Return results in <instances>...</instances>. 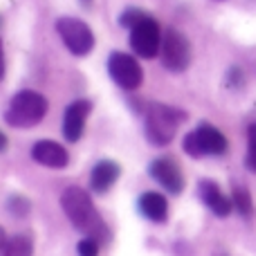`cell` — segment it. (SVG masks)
Wrapping results in <instances>:
<instances>
[{
    "mask_svg": "<svg viewBox=\"0 0 256 256\" xmlns=\"http://www.w3.org/2000/svg\"><path fill=\"white\" fill-rule=\"evenodd\" d=\"M106 68H108L110 79L122 90H126V92H132V90H137L144 84V70H142L140 61L126 52H112L108 56Z\"/></svg>",
    "mask_w": 256,
    "mask_h": 256,
    "instance_id": "obj_7",
    "label": "cell"
},
{
    "mask_svg": "<svg viewBox=\"0 0 256 256\" xmlns=\"http://www.w3.org/2000/svg\"><path fill=\"white\" fill-rule=\"evenodd\" d=\"M148 16L146 12H142V9H137V7H128L122 12V16H120V25L122 27H126V30H132L135 25H140L144 18Z\"/></svg>",
    "mask_w": 256,
    "mask_h": 256,
    "instance_id": "obj_19",
    "label": "cell"
},
{
    "mask_svg": "<svg viewBox=\"0 0 256 256\" xmlns=\"http://www.w3.org/2000/svg\"><path fill=\"white\" fill-rule=\"evenodd\" d=\"M191 58H194V52H191V43L180 30L176 27H168L164 32L162 38V50H160V61H162V68L173 74H180L186 68L191 66Z\"/></svg>",
    "mask_w": 256,
    "mask_h": 256,
    "instance_id": "obj_6",
    "label": "cell"
},
{
    "mask_svg": "<svg viewBox=\"0 0 256 256\" xmlns=\"http://www.w3.org/2000/svg\"><path fill=\"white\" fill-rule=\"evenodd\" d=\"M140 214L150 222H166L168 220V200L158 191H146L140 196Z\"/></svg>",
    "mask_w": 256,
    "mask_h": 256,
    "instance_id": "obj_14",
    "label": "cell"
},
{
    "mask_svg": "<svg viewBox=\"0 0 256 256\" xmlns=\"http://www.w3.org/2000/svg\"><path fill=\"white\" fill-rule=\"evenodd\" d=\"M32 160L48 168H66L70 164V153L52 140H38L30 150Z\"/></svg>",
    "mask_w": 256,
    "mask_h": 256,
    "instance_id": "obj_11",
    "label": "cell"
},
{
    "mask_svg": "<svg viewBox=\"0 0 256 256\" xmlns=\"http://www.w3.org/2000/svg\"><path fill=\"white\" fill-rule=\"evenodd\" d=\"M7 212L12 214L14 218H27L32 212V202L25 198V196H12V198L7 200Z\"/></svg>",
    "mask_w": 256,
    "mask_h": 256,
    "instance_id": "obj_17",
    "label": "cell"
},
{
    "mask_svg": "<svg viewBox=\"0 0 256 256\" xmlns=\"http://www.w3.org/2000/svg\"><path fill=\"white\" fill-rule=\"evenodd\" d=\"M186 112L168 104H148L144 108V135L153 146H168L178 128L186 122Z\"/></svg>",
    "mask_w": 256,
    "mask_h": 256,
    "instance_id": "obj_2",
    "label": "cell"
},
{
    "mask_svg": "<svg viewBox=\"0 0 256 256\" xmlns=\"http://www.w3.org/2000/svg\"><path fill=\"white\" fill-rule=\"evenodd\" d=\"M218 2H225V0H218Z\"/></svg>",
    "mask_w": 256,
    "mask_h": 256,
    "instance_id": "obj_22",
    "label": "cell"
},
{
    "mask_svg": "<svg viewBox=\"0 0 256 256\" xmlns=\"http://www.w3.org/2000/svg\"><path fill=\"white\" fill-rule=\"evenodd\" d=\"M148 173L162 189H166L168 194H173V196H180L186 186L184 173H182L180 164H178L171 155H164V158L153 160L148 166Z\"/></svg>",
    "mask_w": 256,
    "mask_h": 256,
    "instance_id": "obj_9",
    "label": "cell"
},
{
    "mask_svg": "<svg viewBox=\"0 0 256 256\" xmlns=\"http://www.w3.org/2000/svg\"><path fill=\"white\" fill-rule=\"evenodd\" d=\"M50 110L48 99L36 90H20L9 99V106L4 110V124L12 128H34L45 120Z\"/></svg>",
    "mask_w": 256,
    "mask_h": 256,
    "instance_id": "obj_3",
    "label": "cell"
},
{
    "mask_svg": "<svg viewBox=\"0 0 256 256\" xmlns=\"http://www.w3.org/2000/svg\"><path fill=\"white\" fill-rule=\"evenodd\" d=\"M162 27L153 16H146L140 25L130 30V48L140 58H155L162 50Z\"/></svg>",
    "mask_w": 256,
    "mask_h": 256,
    "instance_id": "obj_8",
    "label": "cell"
},
{
    "mask_svg": "<svg viewBox=\"0 0 256 256\" xmlns=\"http://www.w3.org/2000/svg\"><path fill=\"white\" fill-rule=\"evenodd\" d=\"M232 202H234V209L240 214L243 218H250L254 212V202H252V196L245 186H234L232 191Z\"/></svg>",
    "mask_w": 256,
    "mask_h": 256,
    "instance_id": "obj_16",
    "label": "cell"
},
{
    "mask_svg": "<svg viewBox=\"0 0 256 256\" xmlns=\"http://www.w3.org/2000/svg\"><path fill=\"white\" fill-rule=\"evenodd\" d=\"M99 248H102L99 240L88 238V236H86V238L76 245V252H79V256H99Z\"/></svg>",
    "mask_w": 256,
    "mask_h": 256,
    "instance_id": "obj_20",
    "label": "cell"
},
{
    "mask_svg": "<svg viewBox=\"0 0 256 256\" xmlns=\"http://www.w3.org/2000/svg\"><path fill=\"white\" fill-rule=\"evenodd\" d=\"M182 148L186 155L191 158H218V155H225L230 144H227V137L212 124H200L198 128H194L191 132H186L184 140H182Z\"/></svg>",
    "mask_w": 256,
    "mask_h": 256,
    "instance_id": "obj_4",
    "label": "cell"
},
{
    "mask_svg": "<svg viewBox=\"0 0 256 256\" xmlns=\"http://www.w3.org/2000/svg\"><path fill=\"white\" fill-rule=\"evenodd\" d=\"M34 254V240L27 234H16L4 240L2 256H32Z\"/></svg>",
    "mask_w": 256,
    "mask_h": 256,
    "instance_id": "obj_15",
    "label": "cell"
},
{
    "mask_svg": "<svg viewBox=\"0 0 256 256\" xmlns=\"http://www.w3.org/2000/svg\"><path fill=\"white\" fill-rule=\"evenodd\" d=\"M198 194L202 198V202L209 207V212L218 218H227L234 212V202H232L230 196L222 194V189L216 184L214 180H202L198 184Z\"/></svg>",
    "mask_w": 256,
    "mask_h": 256,
    "instance_id": "obj_12",
    "label": "cell"
},
{
    "mask_svg": "<svg viewBox=\"0 0 256 256\" xmlns=\"http://www.w3.org/2000/svg\"><path fill=\"white\" fill-rule=\"evenodd\" d=\"M61 207L66 212L68 220L88 238H94L99 243H108L110 240V230L104 222L102 214L97 212L92 198L86 189L81 186H68L61 194Z\"/></svg>",
    "mask_w": 256,
    "mask_h": 256,
    "instance_id": "obj_1",
    "label": "cell"
},
{
    "mask_svg": "<svg viewBox=\"0 0 256 256\" xmlns=\"http://www.w3.org/2000/svg\"><path fill=\"white\" fill-rule=\"evenodd\" d=\"M54 27H56V34L61 36L63 45L72 56H88L94 50V32L81 18L61 16Z\"/></svg>",
    "mask_w": 256,
    "mask_h": 256,
    "instance_id": "obj_5",
    "label": "cell"
},
{
    "mask_svg": "<svg viewBox=\"0 0 256 256\" xmlns=\"http://www.w3.org/2000/svg\"><path fill=\"white\" fill-rule=\"evenodd\" d=\"M81 4H84V7H90V4H92V0H81Z\"/></svg>",
    "mask_w": 256,
    "mask_h": 256,
    "instance_id": "obj_21",
    "label": "cell"
},
{
    "mask_svg": "<svg viewBox=\"0 0 256 256\" xmlns=\"http://www.w3.org/2000/svg\"><path fill=\"white\" fill-rule=\"evenodd\" d=\"M122 176V166L115 160H102L90 171V191L97 196L108 194Z\"/></svg>",
    "mask_w": 256,
    "mask_h": 256,
    "instance_id": "obj_13",
    "label": "cell"
},
{
    "mask_svg": "<svg viewBox=\"0 0 256 256\" xmlns=\"http://www.w3.org/2000/svg\"><path fill=\"white\" fill-rule=\"evenodd\" d=\"M90 112H92V102H88V99H76L66 108V115H63V137H66V142L76 144L84 137L86 120H88Z\"/></svg>",
    "mask_w": 256,
    "mask_h": 256,
    "instance_id": "obj_10",
    "label": "cell"
},
{
    "mask_svg": "<svg viewBox=\"0 0 256 256\" xmlns=\"http://www.w3.org/2000/svg\"><path fill=\"white\" fill-rule=\"evenodd\" d=\"M245 166L256 173V122L248 126V155H245Z\"/></svg>",
    "mask_w": 256,
    "mask_h": 256,
    "instance_id": "obj_18",
    "label": "cell"
}]
</instances>
